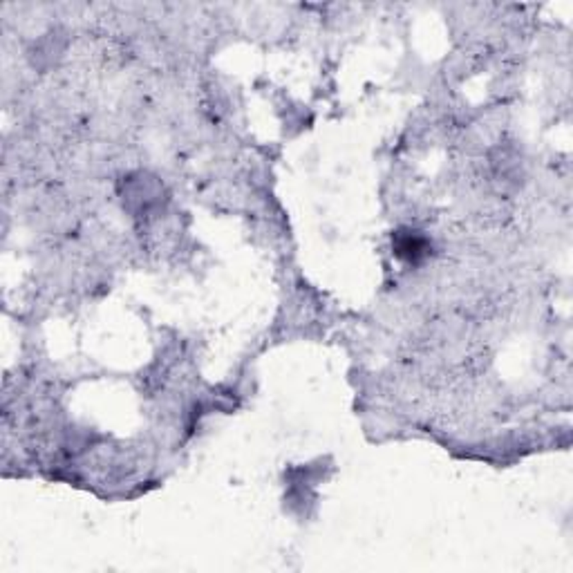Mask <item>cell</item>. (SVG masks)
I'll list each match as a JSON object with an SVG mask.
<instances>
[{
  "label": "cell",
  "instance_id": "6da1fadb",
  "mask_svg": "<svg viewBox=\"0 0 573 573\" xmlns=\"http://www.w3.org/2000/svg\"><path fill=\"white\" fill-rule=\"evenodd\" d=\"M426 249H428L426 240L419 236H412V233L397 240V253L408 260H419L421 255H426Z\"/></svg>",
  "mask_w": 573,
  "mask_h": 573
}]
</instances>
